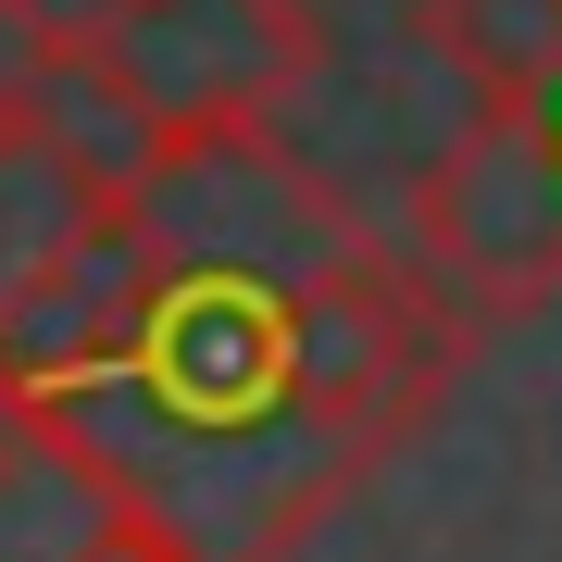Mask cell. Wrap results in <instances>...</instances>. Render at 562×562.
<instances>
[{
	"mask_svg": "<svg viewBox=\"0 0 562 562\" xmlns=\"http://www.w3.org/2000/svg\"><path fill=\"white\" fill-rule=\"evenodd\" d=\"M125 188H138L150 250H162L150 313L125 338L113 387L63 438L213 562H288L362 487V462L338 450V425L313 401V325H301V276L362 213L288 150V125L213 138Z\"/></svg>",
	"mask_w": 562,
	"mask_h": 562,
	"instance_id": "6da1fadb",
	"label": "cell"
},
{
	"mask_svg": "<svg viewBox=\"0 0 562 562\" xmlns=\"http://www.w3.org/2000/svg\"><path fill=\"white\" fill-rule=\"evenodd\" d=\"M313 0H101L88 25H63V113L113 150V176L262 138L313 101Z\"/></svg>",
	"mask_w": 562,
	"mask_h": 562,
	"instance_id": "7a4b0ae2",
	"label": "cell"
},
{
	"mask_svg": "<svg viewBox=\"0 0 562 562\" xmlns=\"http://www.w3.org/2000/svg\"><path fill=\"white\" fill-rule=\"evenodd\" d=\"M401 262L462 325H513L562 288V150L525 101H475L450 150H425L401 201Z\"/></svg>",
	"mask_w": 562,
	"mask_h": 562,
	"instance_id": "3957f363",
	"label": "cell"
},
{
	"mask_svg": "<svg viewBox=\"0 0 562 562\" xmlns=\"http://www.w3.org/2000/svg\"><path fill=\"white\" fill-rule=\"evenodd\" d=\"M113 213H125V176H113V150L63 101L25 113V125H0V313L38 301Z\"/></svg>",
	"mask_w": 562,
	"mask_h": 562,
	"instance_id": "277c9868",
	"label": "cell"
},
{
	"mask_svg": "<svg viewBox=\"0 0 562 562\" xmlns=\"http://www.w3.org/2000/svg\"><path fill=\"white\" fill-rule=\"evenodd\" d=\"M125 513L138 501H125L76 438L0 413V562H101Z\"/></svg>",
	"mask_w": 562,
	"mask_h": 562,
	"instance_id": "5b68a950",
	"label": "cell"
},
{
	"mask_svg": "<svg viewBox=\"0 0 562 562\" xmlns=\"http://www.w3.org/2000/svg\"><path fill=\"white\" fill-rule=\"evenodd\" d=\"M413 38L462 76V101H538L562 76V0H425Z\"/></svg>",
	"mask_w": 562,
	"mask_h": 562,
	"instance_id": "8992f818",
	"label": "cell"
},
{
	"mask_svg": "<svg viewBox=\"0 0 562 562\" xmlns=\"http://www.w3.org/2000/svg\"><path fill=\"white\" fill-rule=\"evenodd\" d=\"M50 101H63V25H50V0H0V125H25Z\"/></svg>",
	"mask_w": 562,
	"mask_h": 562,
	"instance_id": "52a82bcc",
	"label": "cell"
},
{
	"mask_svg": "<svg viewBox=\"0 0 562 562\" xmlns=\"http://www.w3.org/2000/svg\"><path fill=\"white\" fill-rule=\"evenodd\" d=\"M101 562H213V550H201V538H176V525H162V513H125Z\"/></svg>",
	"mask_w": 562,
	"mask_h": 562,
	"instance_id": "ba28073f",
	"label": "cell"
}]
</instances>
